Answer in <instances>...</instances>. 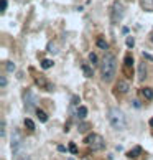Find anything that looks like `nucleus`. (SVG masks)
<instances>
[{
	"label": "nucleus",
	"mask_w": 153,
	"mask_h": 160,
	"mask_svg": "<svg viewBox=\"0 0 153 160\" xmlns=\"http://www.w3.org/2000/svg\"><path fill=\"white\" fill-rule=\"evenodd\" d=\"M117 73V58L114 53H105L101 64V76L105 82H112Z\"/></svg>",
	"instance_id": "nucleus-1"
},
{
	"label": "nucleus",
	"mask_w": 153,
	"mask_h": 160,
	"mask_svg": "<svg viewBox=\"0 0 153 160\" xmlns=\"http://www.w3.org/2000/svg\"><path fill=\"white\" fill-rule=\"evenodd\" d=\"M107 119L110 122V126H112V129L115 130L127 129V117L119 108H110L107 112Z\"/></svg>",
	"instance_id": "nucleus-2"
},
{
	"label": "nucleus",
	"mask_w": 153,
	"mask_h": 160,
	"mask_svg": "<svg viewBox=\"0 0 153 160\" xmlns=\"http://www.w3.org/2000/svg\"><path fill=\"white\" fill-rule=\"evenodd\" d=\"M84 142L91 147L92 150H96V152L105 149V140H104L99 134H89V135L84 139Z\"/></svg>",
	"instance_id": "nucleus-3"
},
{
	"label": "nucleus",
	"mask_w": 153,
	"mask_h": 160,
	"mask_svg": "<svg viewBox=\"0 0 153 160\" xmlns=\"http://www.w3.org/2000/svg\"><path fill=\"white\" fill-rule=\"evenodd\" d=\"M123 13H125V8H123L122 2L115 0L112 7H110V20H112V23H119V20H122Z\"/></svg>",
	"instance_id": "nucleus-4"
},
{
	"label": "nucleus",
	"mask_w": 153,
	"mask_h": 160,
	"mask_svg": "<svg viewBox=\"0 0 153 160\" xmlns=\"http://www.w3.org/2000/svg\"><path fill=\"white\" fill-rule=\"evenodd\" d=\"M22 147H23V139H22L20 130H13V135H12V149H13L15 155H18V153H20Z\"/></svg>",
	"instance_id": "nucleus-5"
},
{
	"label": "nucleus",
	"mask_w": 153,
	"mask_h": 160,
	"mask_svg": "<svg viewBox=\"0 0 153 160\" xmlns=\"http://www.w3.org/2000/svg\"><path fill=\"white\" fill-rule=\"evenodd\" d=\"M25 106L26 109H35V106H36V98H35V94L31 91H26L25 92Z\"/></svg>",
	"instance_id": "nucleus-6"
},
{
	"label": "nucleus",
	"mask_w": 153,
	"mask_h": 160,
	"mask_svg": "<svg viewBox=\"0 0 153 160\" xmlns=\"http://www.w3.org/2000/svg\"><path fill=\"white\" fill-rule=\"evenodd\" d=\"M128 88H130V86H128V82H127V81H120L119 84L115 86V92H119V94H125V92L128 91Z\"/></svg>",
	"instance_id": "nucleus-7"
},
{
	"label": "nucleus",
	"mask_w": 153,
	"mask_h": 160,
	"mask_svg": "<svg viewBox=\"0 0 153 160\" xmlns=\"http://www.w3.org/2000/svg\"><path fill=\"white\" fill-rule=\"evenodd\" d=\"M140 5L145 12H153V0H140Z\"/></svg>",
	"instance_id": "nucleus-8"
},
{
	"label": "nucleus",
	"mask_w": 153,
	"mask_h": 160,
	"mask_svg": "<svg viewBox=\"0 0 153 160\" xmlns=\"http://www.w3.org/2000/svg\"><path fill=\"white\" fill-rule=\"evenodd\" d=\"M145 78H146V68H145L143 63H140V66H138V81H143Z\"/></svg>",
	"instance_id": "nucleus-9"
},
{
	"label": "nucleus",
	"mask_w": 153,
	"mask_h": 160,
	"mask_svg": "<svg viewBox=\"0 0 153 160\" xmlns=\"http://www.w3.org/2000/svg\"><path fill=\"white\" fill-rule=\"evenodd\" d=\"M140 153H142V147H140V145H137V147H133V149H132L130 152H128L127 155L130 157V158H135V157H138Z\"/></svg>",
	"instance_id": "nucleus-10"
},
{
	"label": "nucleus",
	"mask_w": 153,
	"mask_h": 160,
	"mask_svg": "<svg viewBox=\"0 0 153 160\" xmlns=\"http://www.w3.org/2000/svg\"><path fill=\"white\" fill-rule=\"evenodd\" d=\"M82 73H84V76H86V78H91V76L94 74V71H92V68L89 66V64H82Z\"/></svg>",
	"instance_id": "nucleus-11"
},
{
	"label": "nucleus",
	"mask_w": 153,
	"mask_h": 160,
	"mask_svg": "<svg viewBox=\"0 0 153 160\" xmlns=\"http://www.w3.org/2000/svg\"><path fill=\"white\" fill-rule=\"evenodd\" d=\"M36 117H38L41 122H46V121H48V114H46L43 109H36Z\"/></svg>",
	"instance_id": "nucleus-12"
},
{
	"label": "nucleus",
	"mask_w": 153,
	"mask_h": 160,
	"mask_svg": "<svg viewBox=\"0 0 153 160\" xmlns=\"http://www.w3.org/2000/svg\"><path fill=\"white\" fill-rule=\"evenodd\" d=\"M142 94H143V98H146L148 101L153 99V89H151V88H143V89H142Z\"/></svg>",
	"instance_id": "nucleus-13"
},
{
	"label": "nucleus",
	"mask_w": 153,
	"mask_h": 160,
	"mask_svg": "<svg viewBox=\"0 0 153 160\" xmlns=\"http://www.w3.org/2000/svg\"><path fill=\"white\" fill-rule=\"evenodd\" d=\"M96 43H97V46H99L101 50H107V48H109V43H107V41H105L102 37H99Z\"/></svg>",
	"instance_id": "nucleus-14"
},
{
	"label": "nucleus",
	"mask_w": 153,
	"mask_h": 160,
	"mask_svg": "<svg viewBox=\"0 0 153 160\" xmlns=\"http://www.w3.org/2000/svg\"><path fill=\"white\" fill-rule=\"evenodd\" d=\"M86 116H87V108H84V106L78 108V117H79V119H84Z\"/></svg>",
	"instance_id": "nucleus-15"
},
{
	"label": "nucleus",
	"mask_w": 153,
	"mask_h": 160,
	"mask_svg": "<svg viewBox=\"0 0 153 160\" xmlns=\"http://www.w3.org/2000/svg\"><path fill=\"white\" fill-rule=\"evenodd\" d=\"M89 129H91V124H89V122H82L81 126H79V132H81V134H86Z\"/></svg>",
	"instance_id": "nucleus-16"
},
{
	"label": "nucleus",
	"mask_w": 153,
	"mask_h": 160,
	"mask_svg": "<svg viewBox=\"0 0 153 160\" xmlns=\"http://www.w3.org/2000/svg\"><path fill=\"white\" fill-rule=\"evenodd\" d=\"M123 64H125V68H132L133 66V58L130 55H127L125 60H123Z\"/></svg>",
	"instance_id": "nucleus-17"
},
{
	"label": "nucleus",
	"mask_w": 153,
	"mask_h": 160,
	"mask_svg": "<svg viewBox=\"0 0 153 160\" xmlns=\"http://www.w3.org/2000/svg\"><path fill=\"white\" fill-rule=\"evenodd\" d=\"M5 69H7L8 73H13V71L17 69V66H15V63H12V61H7V63H5Z\"/></svg>",
	"instance_id": "nucleus-18"
},
{
	"label": "nucleus",
	"mask_w": 153,
	"mask_h": 160,
	"mask_svg": "<svg viewBox=\"0 0 153 160\" xmlns=\"http://www.w3.org/2000/svg\"><path fill=\"white\" fill-rule=\"evenodd\" d=\"M97 61H99V58H97L96 53H89V63L92 64V66H94V64H97Z\"/></svg>",
	"instance_id": "nucleus-19"
},
{
	"label": "nucleus",
	"mask_w": 153,
	"mask_h": 160,
	"mask_svg": "<svg viewBox=\"0 0 153 160\" xmlns=\"http://www.w3.org/2000/svg\"><path fill=\"white\" fill-rule=\"evenodd\" d=\"M51 66H53L51 60H43V61H41V68H43V69H50Z\"/></svg>",
	"instance_id": "nucleus-20"
},
{
	"label": "nucleus",
	"mask_w": 153,
	"mask_h": 160,
	"mask_svg": "<svg viewBox=\"0 0 153 160\" xmlns=\"http://www.w3.org/2000/svg\"><path fill=\"white\" fill-rule=\"evenodd\" d=\"M25 127H28L30 130H35V124L31 119H25Z\"/></svg>",
	"instance_id": "nucleus-21"
},
{
	"label": "nucleus",
	"mask_w": 153,
	"mask_h": 160,
	"mask_svg": "<svg viewBox=\"0 0 153 160\" xmlns=\"http://www.w3.org/2000/svg\"><path fill=\"white\" fill-rule=\"evenodd\" d=\"M127 46H128V48H133V46H135V40L132 37H127Z\"/></svg>",
	"instance_id": "nucleus-22"
},
{
	"label": "nucleus",
	"mask_w": 153,
	"mask_h": 160,
	"mask_svg": "<svg viewBox=\"0 0 153 160\" xmlns=\"http://www.w3.org/2000/svg\"><path fill=\"white\" fill-rule=\"evenodd\" d=\"M69 152H71V153H78V147H76L74 142H71V144H69Z\"/></svg>",
	"instance_id": "nucleus-23"
},
{
	"label": "nucleus",
	"mask_w": 153,
	"mask_h": 160,
	"mask_svg": "<svg viewBox=\"0 0 153 160\" xmlns=\"http://www.w3.org/2000/svg\"><path fill=\"white\" fill-rule=\"evenodd\" d=\"M7 86V78L5 76H0V88H5Z\"/></svg>",
	"instance_id": "nucleus-24"
},
{
	"label": "nucleus",
	"mask_w": 153,
	"mask_h": 160,
	"mask_svg": "<svg viewBox=\"0 0 153 160\" xmlns=\"http://www.w3.org/2000/svg\"><path fill=\"white\" fill-rule=\"evenodd\" d=\"M5 10H7V0H2V8H0V12L3 13Z\"/></svg>",
	"instance_id": "nucleus-25"
},
{
	"label": "nucleus",
	"mask_w": 153,
	"mask_h": 160,
	"mask_svg": "<svg viewBox=\"0 0 153 160\" xmlns=\"http://www.w3.org/2000/svg\"><path fill=\"white\" fill-rule=\"evenodd\" d=\"M48 51H50V53H51V51H53V53H56V48H55V45H53V43L48 45Z\"/></svg>",
	"instance_id": "nucleus-26"
},
{
	"label": "nucleus",
	"mask_w": 153,
	"mask_h": 160,
	"mask_svg": "<svg viewBox=\"0 0 153 160\" xmlns=\"http://www.w3.org/2000/svg\"><path fill=\"white\" fill-rule=\"evenodd\" d=\"M17 160H30L28 155H17Z\"/></svg>",
	"instance_id": "nucleus-27"
},
{
	"label": "nucleus",
	"mask_w": 153,
	"mask_h": 160,
	"mask_svg": "<svg viewBox=\"0 0 153 160\" xmlns=\"http://www.w3.org/2000/svg\"><path fill=\"white\" fill-rule=\"evenodd\" d=\"M143 56L146 58V60H150V61H153V56H151V55H148V53H143Z\"/></svg>",
	"instance_id": "nucleus-28"
},
{
	"label": "nucleus",
	"mask_w": 153,
	"mask_h": 160,
	"mask_svg": "<svg viewBox=\"0 0 153 160\" xmlns=\"http://www.w3.org/2000/svg\"><path fill=\"white\" fill-rule=\"evenodd\" d=\"M58 150H60V152H66V149H64L63 145H58Z\"/></svg>",
	"instance_id": "nucleus-29"
},
{
	"label": "nucleus",
	"mask_w": 153,
	"mask_h": 160,
	"mask_svg": "<svg viewBox=\"0 0 153 160\" xmlns=\"http://www.w3.org/2000/svg\"><path fill=\"white\" fill-rule=\"evenodd\" d=\"M148 124H150V126H151V127H153V117H151V119H150V121H148Z\"/></svg>",
	"instance_id": "nucleus-30"
}]
</instances>
